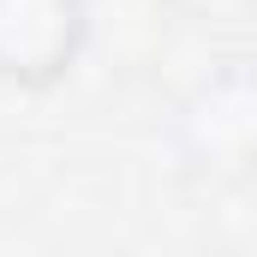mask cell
I'll return each mask as SVG.
<instances>
[{
	"label": "cell",
	"instance_id": "1",
	"mask_svg": "<svg viewBox=\"0 0 257 257\" xmlns=\"http://www.w3.org/2000/svg\"><path fill=\"white\" fill-rule=\"evenodd\" d=\"M90 48V0H0V84L54 90Z\"/></svg>",
	"mask_w": 257,
	"mask_h": 257
},
{
	"label": "cell",
	"instance_id": "2",
	"mask_svg": "<svg viewBox=\"0 0 257 257\" xmlns=\"http://www.w3.org/2000/svg\"><path fill=\"white\" fill-rule=\"evenodd\" d=\"M239 186H245V203H251V215H257V150L245 156V174H239Z\"/></svg>",
	"mask_w": 257,
	"mask_h": 257
}]
</instances>
